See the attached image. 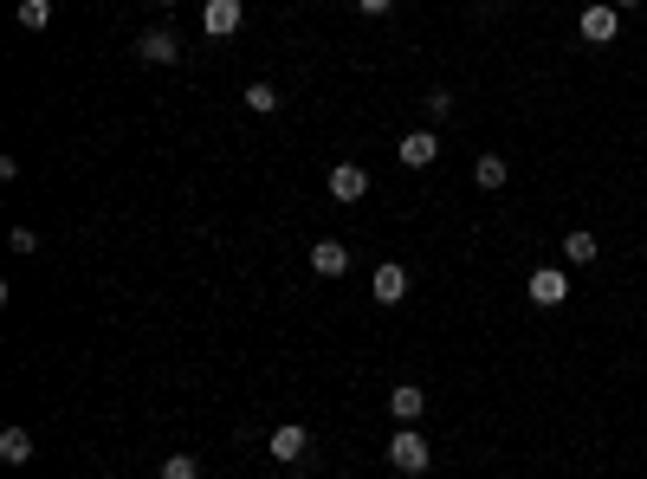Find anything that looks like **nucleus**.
I'll use <instances>...</instances> for the list:
<instances>
[{
    "label": "nucleus",
    "instance_id": "f257e3e1",
    "mask_svg": "<svg viewBox=\"0 0 647 479\" xmlns=\"http://www.w3.org/2000/svg\"><path fill=\"white\" fill-rule=\"evenodd\" d=\"M428 460H434V447L421 441L415 428H395V441H389V467L395 473H428Z\"/></svg>",
    "mask_w": 647,
    "mask_h": 479
},
{
    "label": "nucleus",
    "instance_id": "f03ea898",
    "mask_svg": "<svg viewBox=\"0 0 647 479\" xmlns=\"http://www.w3.org/2000/svg\"><path fill=\"white\" fill-rule=\"evenodd\" d=\"M525 292H531V305H538V311H557L563 298H570V279H563L557 266H538V272L525 279Z\"/></svg>",
    "mask_w": 647,
    "mask_h": 479
},
{
    "label": "nucleus",
    "instance_id": "7ed1b4c3",
    "mask_svg": "<svg viewBox=\"0 0 647 479\" xmlns=\"http://www.w3.org/2000/svg\"><path fill=\"white\" fill-rule=\"evenodd\" d=\"M576 33H583L589 46H609V39L622 33V7H583V20H576Z\"/></svg>",
    "mask_w": 647,
    "mask_h": 479
},
{
    "label": "nucleus",
    "instance_id": "20e7f679",
    "mask_svg": "<svg viewBox=\"0 0 647 479\" xmlns=\"http://www.w3.org/2000/svg\"><path fill=\"white\" fill-rule=\"evenodd\" d=\"M305 447H311V434L298 428V421H285V428H272V441H266V454L279 460V467H298L305 460Z\"/></svg>",
    "mask_w": 647,
    "mask_h": 479
},
{
    "label": "nucleus",
    "instance_id": "39448f33",
    "mask_svg": "<svg viewBox=\"0 0 647 479\" xmlns=\"http://www.w3.org/2000/svg\"><path fill=\"white\" fill-rule=\"evenodd\" d=\"M136 59H149V65H175V59H182V39H175L169 26H149V33L136 39Z\"/></svg>",
    "mask_w": 647,
    "mask_h": 479
},
{
    "label": "nucleus",
    "instance_id": "423d86ee",
    "mask_svg": "<svg viewBox=\"0 0 647 479\" xmlns=\"http://www.w3.org/2000/svg\"><path fill=\"white\" fill-rule=\"evenodd\" d=\"M369 195V175L356 169V162H337L330 169V201H343V208H356V201Z\"/></svg>",
    "mask_w": 647,
    "mask_h": 479
},
{
    "label": "nucleus",
    "instance_id": "0eeeda50",
    "mask_svg": "<svg viewBox=\"0 0 647 479\" xmlns=\"http://www.w3.org/2000/svg\"><path fill=\"white\" fill-rule=\"evenodd\" d=\"M240 0H208V13H201V33H208V39H233V33H240Z\"/></svg>",
    "mask_w": 647,
    "mask_h": 479
},
{
    "label": "nucleus",
    "instance_id": "6e6552de",
    "mask_svg": "<svg viewBox=\"0 0 647 479\" xmlns=\"http://www.w3.org/2000/svg\"><path fill=\"white\" fill-rule=\"evenodd\" d=\"M369 292H376V305H402V298H408V272L395 266V259H382L376 279H369Z\"/></svg>",
    "mask_w": 647,
    "mask_h": 479
},
{
    "label": "nucleus",
    "instance_id": "1a4fd4ad",
    "mask_svg": "<svg viewBox=\"0 0 647 479\" xmlns=\"http://www.w3.org/2000/svg\"><path fill=\"white\" fill-rule=\"evenodd\" d=\"M311 272H318V279L350 272V246H343V240H318V246H311Z\"/></svg>",
    "mask_w": 647,
    "mask_h": 479
},
{
    "label": "nucleus",
    "instance_id": "9d476101",
    "mask_svg": "<svg viewBox=\"0 0 647 479\" xmlns=\"http://www.w3.org/2000/svg\"><path fill=\"white\" fill-rule=\"evenodd\" d=\"M421 408H428V395H421L415 382H395V389H389V415H395V428H408Z\"/></svg>",
    "mask_w": 647,
    "mask_h": 479
},
{
    "label": "nucleus",
    "instance_id": "9b49d317",
    "mask_svg": "<svg viewBox=\"0 0 647 479\" xmlns=\"http://www.w3.org/2000/svg\"><path fill=\"white\" fill-rule=\"evenodd\" d=\"M434 156H440V136H434V130H415V136H402V162H408V169H428Z\"/></svg>",
    "mask_w": 647,
    "mask_h": 479
},
{
    "label": "nucleus",
    "instance_id": "f8f14e48",
    "mask_svg": "<svg viewBox=\"0 0 647 479\" xmlns=\"http://www.w3.org/2000/svg\"><path fill=\"white\" fill-rule=\"evenodd\" d=\"M0 460H7V467H26V460H33V434L7 428V434H0Z\"/></svg>",
    "mask_w": 647,
    "mask_h": 479
},
{
    "label": "nucleus",
    "instance_id": "ddd939ff",
    "mask_svg": "<svg viewBox=\"0 0 647 479\" xmlns=\"http://www.w3.org/2000/svg\"><path fill=\"white\" fill-rule=\"evenodd\" d=\"M596 253H602L596 234H583V227H576V234H563V259H570V266H589Z\"/></svg>",
    "mask_w": 647,
    "mask_h": 479
},
{
    "label": "nucleus",
    "instance_id": "4468645a",
    "mask_svg": "<svg viewBox=\"0 0 647 479\" xmlns=\"http://www.w3.org/2000/svg\"><path fill=\"white\" fill-rule=\"evenodd\" d=\"M473 182L479 188H505V156H479L473 162Z\"/></svg>",
    "mask_w": 647,
    "mask_h": 479
},
{
    "label": "nucleus",
    "instance_id": "2eb2a0df",
    "mask_svg": "<svg viewBox=\"0 0 647 479\" xmlns=\"http://www.w3.org/2000/svg\"><path fill=\"white\" fill-rule=\"evenodd\" d=\"M162 479H201V460L195 454H169L162 460Z\"/></svg>",
    "mask_w": 647,
    "mask_h": 479
},
{
    "label": "nucleus",
    "instance_id": "dca6fc26",
    "mask_svg": "<svg viewBox=\"0 0 647 479\" xmlns=\"http://www.w3.org/2000/svg\"><path fill=\"white\" fill-rule=\"evenodd\" d=\"M20 26H52V0H20Z\"/></svg>",
    "mask_w": 647,
    "mask_h": 479
},
{
    "label": "nucleus",
    "instance_id": "f3484780",
    "mask_svg": "<svg viewBox=\"0 0 647 479\" xmlns=\"http://www.w3.org/2000/svg\"><path fill=\"white\" fill-rule=\"evenodd\" d=\"M246 111H259V117L279 111V91H272V85H246Z\"/></svg>",
    "mask_w": 647,
    "mask_h": 479
},
{
    "label": "nucleus",
    "instance_id": "a211bd4d",
    "mask_svg": "<svg viewBox=\"0 0 647 479\" xmlns=\"http://www.w3.org/2000/svg\"><path fill=\"white\" fill-rule=\"evenodd\" d=\"M7 246H13V253H39V234H33V227H13Z\"/></svg>",
    "mask_w": 647,
    "mask_h": 479
},
{
    "label": "nucleus",
    "instance_id": "6ab92c4d",
    "mask_svg": "<svg viewBox=\"0 0 647 479\" xmlns=\"http://www.w3.org/2000/svg\"><path fill=\"white\" fill-rule=\"evenodd\" d=\"M453 111V91H428V117H447Z\"/></svg>",
    "mask_w": 647,
    "mask_h": 479
},
{
    "label": "nucleus",
    "instance_id": "aec40b11",
    "mask_svg": "<svg viewBox=\"0 0 647 479\" xmlns=\"http://www.w3.org/2000/svg\"><path fill=\"white\" fill-rule=\"evenodd\" d=\"M356 7H363V13H389L395 0H356Z\"/></svg>",
    "mask_w": 647,
    "mask_h": 479
},
{
    "label": "nucleus",
    "instance_id": "412c9836",
    "mask_svg": "<svg viewBox=\"0 0 647 479\" xmlns=\"http://www.w3.org/2000/svg\"><path fill=\"white\" fill-rule=\"evenodd\" d=\"M615 7H641V0H615Z\"/></svg>",
    "mask_w": 647,
    "mask_h": 479
},
{
    "label": "nucleus",
    "instance_id": "4be33fe9",
    "mask_svg": "<svg viewBox=\"0 0 647 479\" xmlns=\"http://www.w3.org/2000/svg\"><path fill=\"white\" fill-rule=\"evenodd\" d=\"M162 7H182V0H162Z\"/></svg>",
    "mask_w": 647,
    "mask_h": 479
}]
</instances>
